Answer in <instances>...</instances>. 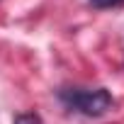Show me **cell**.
Wrapping results in <instances>:
<instances>
[{
	"instance_id": "cell-3",
	"label": "cell",
	"mask_w": 124,
	"mask_h": 124,
	"mask_svg": "<svg viewBox=\"0 0 124 124\" xmlns=\"http://www.w3.org/2000/svg\"><path fill=\"white\" fill-rule=\"evenodd\" d=\"M124 0H90V5L93 8H97V10H105V8H117V5H122Z\"/></svg>"
},
{
	"instance_id": "cell-2",
	"label": "cell",
	"mask_w": 124,
	"mask_h": 124,
	"mask_svg": "<svg viewBox=\"0 0 124 124\" xmlns=\"http://www.w3.org/2000/svg\"><path fill=\"white\" fill-rule=\"evenodd\" d=\"M12 124H41V117L34 112H20L12 117Z\"/></svg>"
},
{
	"instance_id": "cell-1",
	"label": "cell",
	"mask_w": 124,
	"mask_h": 124,
	"mask_svg": "<svg viewBox=\"0 0 124 124\" xmlns=\"http://www.w3.org/2000/svg\"><path fill=\"white\" fill-rule=\"evenodd\" d=\"M61 100H63L68 107H76L78 112L88 114V117H100L112 107V95L105 88H95V90H63L61 93Z\"/></svg>"
}]
</instances>
